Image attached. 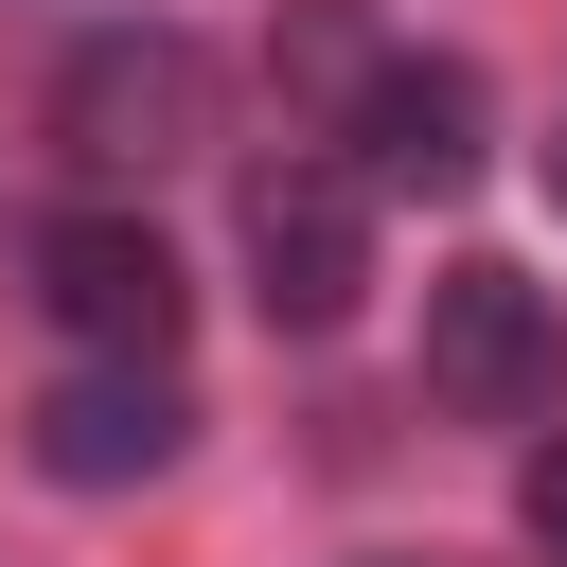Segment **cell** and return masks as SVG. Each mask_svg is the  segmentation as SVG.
I'll list each match as a JSON object with an SVG mask.
<instances>
[{"instance_id":"4","label":"cell","mask_w":567,"mask_h":567,"mask_svg":"<svg viewBox=\"0 0 567 567\" xmlns=\"http://www.w3.org/2000/svg\"><path fill=\"white\" fill-rule=\"evenodd\" d=\"M337 142H354L372 195H461V177L496 159V89H478L461 53H354V71H337Z\"/></svg>"},{"instance_id":"1","label":"cell","mask_w":567,"mask_h":567,"mask_svg":"<svg viewBox=\"0 0 567 567\" xmlns=\"http://www.w3.org/2000/svg\"><path fill=\"white\" fill-rule=\"evenodd\" d=\"M195 142H213V53H195L177 18L71 35V71H53V159H71V177H177Z\"/></svg>"},{"instance_id":"7","label":"cell","mask_w":567,"mask_h":567,"mask_svg":"<svg viewBox=\"0 0 567 567\" xmlns=\"http://www.w3.org/2000/svg\"><path fill=\"white\" fill-rule=\"evenodd\" d=\"M514 532H532V549H549V567H567V425H549V443H532V461H514Z\"/></svg>"},{"instance_id":"2","label":"cell","mask_w":567,"mask_h":567,"mask_svg":"<svg viewBox=\"0 0 567 567\" xmlns=\"http://www.w3.org/2000/svg\"><path fill=\"white\" fill-rule=\"evenodd\" d=\"M425 408H461V425H549V408H567V301H549L532 266L461 248V266L425 284Z\"/></svg>"},{"instance_id":"8","label":"cell","mask_w":567,"mask_h":567,"mask_svg":"<svg viewBox=\"0 0 567 567\" xmlns=\"http://www.w3.org/2000/svg\"><path fill=\"white\" fill-rule=\"evenodd\" d=\"M549 213H567V124H549Z\"/></svg>"},{"instance_id":"6","label":"cell","mask_w":567,"mask_h":567,"mask_svg":"<svg viewBox=\"0 0 567 567\" xmlns=\"http://www.w3.org/2000/svg\"><path fill=\"white\" fill-rule=\"evenodd\" d=\"M177 248L142 230V213H53L35 230V319L71 337V354H177Z\"/></svg>"},{"instance_id":"5","label":"cell","mask_w":567,"mask_h":567,"mask_svg":"<svg viewBox=\"0 0 567 567\" xmlns=\"http://www.w3.org/2000/svg\"><path fill=\"white\" fill-rule=\"evenodd\" d=\"M18 443H35L53 496H142V478L195 443V408H177L159 354H89V372H53V390L18 408Z\"/></svg>"},{"instance_id":"3","label":"cell","mask_w":567,"mask_h":567,"mask_svg":"<svg viewBox=\"0 0 567 567\" xmlns=\"http://www.w3.org/2000/svg\"><path fill=\"white\" fill-rule=\"evenodd\" d=\"M230 230H248V301H266L284 337H337V319L372 301V177H337V159H266Z\"/></svg>"}]
</instances>
